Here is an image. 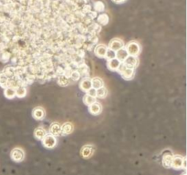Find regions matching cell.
<instances>
[{
	"label": "cell",
	"mask_w": 187,
	"mask_h": 175,
	"mask_svg": "<svg viewBox=\"0 0 187 175\" xmlns=\"http://www.w3.org/2000/svg\"><path fill=\"white\" fill-rule=\"evenodd\" d=\"M171 168L174 170H186V159L181 155H173Z\"/></svg>",
	"instance_id": "1"
},
{
	"label": "cell",
	"mask_w": 187,
	"mask_h": 175,
	"mask_svg": "<svg viewBox=\"0 0 187 175\" xmlns=\"http://www.w3.org/2000/svg\"><path fill=\"white\" fill-rule=\"evenodd\" d=\"M117 71H119L122 78H124L125 80H131L134 78V69L126 67L123 63H121Z\"/></svg>",
	"instance_id": "2"
},
{
	"label": "cell",
	"mask_w": 187,
	"mask_h": 175,
	"mask_svg": "<svg viewBox=\"0 0 187 175\" xmlns=\"http://www.w3.org/2000/svg\"><path fill=\"white\" fill-rule=\"evenodd\" d=\"M125 50L127 51L128 55L138 57V55L141 52V46L138 42L136 41H131L125 46Z\"/></svg>",
	"instance_id": "3"
},
{
	"label": "cell",
	"mask_w": 187,
	"mask_h": 175,
	"mask_svg": "<svg viewBox=\"0 0 187 175\" xmlns=\"http://www.w3.org/2000/svg\"><path fill=\"white\" fill-rule=\"evenodd\" d=\"M41 141H42L43 146L45 148H47V149H53L57 145V139H56V137L53 136V135H51L50 133L47 134Z\"/></svg>",
	"instance_id": "4"
},
{
	"label": "cell",
	"mask_w": 187,
	"mask_h": 175,
	"mask_svg": "<svg viewBox=\"0 0 187 175\" xmlns=\"http://www.w3.org/2000/svg\"><path fill=\"white\" fill-rule=\"evenodd\" d=\"M10 157L15 162H21L25 159V152L20 148H15L11 150Z\"/></svg>",
	"instance_id": "5"
},
{
	"label": "cell",
	"mask_w": 187,
	"mask_h": 175,
	"mask_svg": "<svg viewBox=\"0 0 187 175\" xmlns=\"http://www.w3.org/2000/svg\"><path fill=\"white\" fill-rule=\"evenodd\" d=\"M124 48V43L121 39H119V38H114L112 39L109 44V50H113V51H118V50H121Z\"/></svg>",
	"instance_id": "6"
},
{
	"label": "cell",
	"mask_w": 187,
	"mask_h": 175,
	"mask_svg": "<svg viewBox=\"0 0 187 175\" xmlns=\"http://www.w3.org/2000/svg\"><path fill=\"white\" fill-rule=\"evenodd\" d=\"M126 67L128 68H132V69H135L137 66H138V63H139V59L137 57H134V56H128L125 60L122 62Z\"/></svg>",
	"instance_id": "7"
},
{
	"label": "cell",
	"mask_w": 187,
	"mask_h": 175,
	"mask_svg": "<svg viewBox=\"0 0 187 175\" xmlns=\"http://www.w3.org/2000/svg\"><path fill=\"white\" fill-rule=\"evenodd\" d=\"M80 153L84 159H89L94 154V147L92 145H90V144L85 145L82 147V149L80 150Z\"/></svg>",
	"instance_id": "8"
},
{
	"label": "cell",
	"mask_w": 187,
	"mask_h": 175,
	"mask_svg": "<svg viewBox=\"0 0 187 175\" xmlns=\"http://www.w3.org/2000/svg\"><path fill=\"white\" fill-rule=\"evenodd\" d=\"M173 153L171 152H165L162 157H161V164L163 167L169 169L171 168V165H172V161H173Z\"/></svg>",
	"instance_id": "9"
},
{
	"label": "cell",
	"mask_w": 187,
	"mask_h": 175,
	"mask_svg": "<svg viewBox=\"0 0 187 175\" xmlns=\"http://www.w3.org/2000/svg\"><path fill=\"white\" fill-rule=\"evenodd\" d=\"M108 47L104 44H100V45H97L95 50H94V53L95 55L98 57V58H105V55H106V52H107Z\"/></svg>",
	"instance_id": "10"
},
{
	"label": "cell",
	"mask_w": 187,
	"mask_h": 175,
	"mask_svg": "<svg viewBox=\"0 0 187 175\" xmlns=\"http://www.w3.org/2000/svg\"><path fill=\"white\" fill-rule=\"evenodd\" d=\"M101 110H102V107H101V103H99L97 101H95L94 103H92L91 105L89 106V111L92 115H99L101 113Z\"/></svg>",
	"instance_id": "11"
},
{
	"label": "cell",
	"mask_w": 187,
	"mask_h": 175,
	"mask_svg": "<svg viewBox=\"0 0 187 175\" xmlns=\"http://www.w3.org/2000/svg\"><path fill=\"white\" fill-rule=\"evenodd\" d=\"M80 88L82 91L87 92L90 89L92 88V84H91V78L89 77H85L80 83Z\"/></svg>",
	"instance_id": "12"
},
{
	"label": "cell",
	"mask_w": 187,
	"mask_h": 175,
	"mask_svg": "<svg viewBox=\"0 0 187 175\" xmlns=\"http://www.w3.org/2000/svg\"><path fill=\"white\" fill-rule=\"evenodd\" d=\"M32 115H33V117H34L36 120H38V121H42V120H44L46 113H45V110H44L43 108H41V107H37V108H35V109H33Z\"/></svg>",
	"instance_id": "13"
},
{
	"label": "cell",
	"mask_w": 187,
	"mask_h": 175,
	"mask_svg": "<svg viewBox=\"0 0 187 175\" xmlns=\"http://www.w3.org/2000/svg\"><path fill=\"white\" fill-rule=\"evenodd\" d=\"M121 62H120L116 58H112V59H109V60H108L107 62L108 69L109 70H111V71H117L118 69H119V67H120V65H121Z\"/></svg>",
	"instance_id": "14"
},
{
	"label": "cell",
	"mask_w": 187,
	"mask_h": 175,
	"mask_svg": "<svg viewBox=\"0 0 187 175\" xmlns=\"http://www.w3.org/2000/svg\"><path fill=\"white\" fill-rule=\"evenodd\" d=\"M74 129V126L70 122H65L63 125H61V135H69L70 133H72Z\"/></svg>",
	"instance_id": "15"
},
{
	"label": "cell",
	"mask_w": 187,
	"mask_h": 175,
	"mask_svg": "<svg viewBox=\"0 0 187 175\" xmlns=\"http://www.w3.org/2000/svg\"><path fill=\"white\" fill-rule=\"evenodd\" d=\"M50 133L51 135L55 136V137L60 136L61 135V125L59 123H58V122H53L50 126Z\"/></svg>",
	"instance_id": "16"
},
{
	"label": "cell",
	"mask_w": 187,
	"mask_h": 175,
	"mask_svg": "<svg viewBox=\"0 0 187 175\" xmlns=\"http://www.w3.org/2000/svg\"><path fill=\"white\" fill-rule=\"evenodd\" d=\"M47 134H48L47 130H46L44 128H42V127L37 128V129H35V131H34V135H35L36 139H38V140H39V141H41Z\"/></svg>",
	"instance_id": "17"
},
{
	"label": "cell",
	"mask_w": 187,
	"mask_h": 175,
	"mask_svg": "<svg viewBox=\"0 0 187 175\" xmlns=\"http://www.w3.org/2000/svg\"><path fill=\"white\" fill-rule=\"evenodd\" d=\"M129 55H128V53H127V51H126V50L123 48V49H121V50H118V51H116V58L120 61V62H123L124 60H125V58L128 57Z\"/></svg>",
	"instance_id": "18"
},
{
	"label": "cell",
	"mask_w": 187,
	"mask_h": 175,
	"mask_svg": "<svg viewBox=\"0 0 187 175\" xmlns=\"http://www.w3.org/2000/svg\"><path fill=\"white\" fill-rule=\"evenodd\" d=\"M78 70H79V72H80L81 76L87 77V76H89V74H90V69H89V67L83 61H81V63L79 64Z\"/></svg>",
	"instance_id": "19"
},
{
	"label": "cell",
	"mask_w": 187,
	"mask_h": 175,
	"mask_svg": "<svg viewBox=\"0 0 187 175\" xmlns=\"http://www.w3.org/2000/svg\"><path fill=\"white\" fill-rule=\"evenodd\" d=\"M93 8L94 11H96L97 13H102L105 11V4L102 1H96L93 4Z\"/></svg>",
	"instance_id": "20"
},
{
	"label": "cell",
	"mask_w": 187,
	"mask_h": 175,
	"mask_svg": "<svg viewBox=\"0 0 187 175\" xmlns=\"http://www.w3.org/2000/svg\"><path fill=\"white\" fill-rule=\"evenodd\" d=\"M91 84H92V88H94L95 89H100V88H101V87L104 86L103 80L101 78H98V77L93 78L91 79Z\"/></svg>",
	"instance_id": "21"
},
{
	"label": "cell",
	"mask_w": 187,
	"mask_h": 175,
	"mask_svg": "<svg viewBox=\"0 0 187 175\" xmlns=\"http://www.w3.org/2000/svg\"><path fill=\"white\" fill-rule=\"evenodd\" d=\"M97 21L101 25L106 26L109 23V16H108L107 14H105V13H101L99 16H97Z\"/></svg>",
	"instance_id": "22"
},
{
	"label": "cell",
	"mask_w": 187,
	"mask_h": 175,
	"mask_svg": "<svg viewBox=\"0 0 187 175\" xmlns=\"http://www.w3.org/2000/svg\"><path fill=\"white\" fill-rule=\"evenodd\" d=\"M4 95L6 99H14L16 97V89L14 88H6L4 91Z\"/></svg>",
	"instance_id": "23"
},
{
	"label": "cell",
	"mask_w": 187,
	"mask_h": 175,
	"mask_svg": "<svg viewBox=\"0 0 187 175\" xmlns=\"http://www.w3.org/2000/svg\"><path fill=\"white\" fill-rule=\"evenodd\" d=\"M5 75L8 78H13L15 77V68L14 67H11V66H8V67H6L3 71H2Z\"/></svg>",
	"instance_id": "24"
},
{
	"label": "cell",
	"mask_w": 187,
	"mask_h": 175,
	"mask_svg": "<svg viewBox=\"0 0 187 175\" xmlns=\"http://www.w3.org/2000/svg\"><path fill=\"white\" fill-rule=\"evenodd\" d=\"M16 96L18 98H24L27 95V89L23 86H18L16 89Z\"/></svg>",
	"instance_id": "25"
},
{
	"label": "cell",
	"mask_w": 187,
	"mask_h": 175,
	"mask_svg": "<svg viewBox=\"0 0 187 175\" xmlns=\"http://www.w3.org/2000/svg\"><path fill=\"white\" fill-rule=\"evenodd\" d=\"M11 55L9 52L5 51V50H0V61L3 63H6L10 60Z\"/></svg>",
	"instance_id": "26"
},
{
	"label": "cell",
	"mask_w": 187,
	"mask_h": 175,
	"mask_svg": "<svg viewBox=\"0 0 187 175\" xmlns=\"http://www.w3.org/2000/svg\"><path fill=\"white\" fill-rule=\"evenodd\" d=\"M107 96V89L103 86L98 89H96V98L104 99Z\"/></svg>",
	"instance_id": "27"
},
{
	"label": "cell",
	"mask_w": 187,
	"mask_h": 175,
	"mask_svg": "<svg viewBox=\"0 0 187 175\" xmlns=\"http://www.w3.org/2000/svg\"><path fill=\"white\" fill-rule=\"evenodd\" d=\"M96 101V97H92L89 94H85V96L83 97V102L85 103V105L87 106H90L91 105L92 103H94Z\"/></svg>",
	"instance_id": "28"
},
{
	"label": "cell",
	"mask_w": 187,
	"mask_h": 175,
	"mask_svg": "<svg viewBox=\"0 0 187 175\" xmlns=\"http://www.w3.org/2000/svg\"><path fill=\"white\" fill-rule=\"evenodd\" d=\"M8 78L5 75L3 72H0V87L3 89L7 88V82H8Z\"/></svg>",
	"instance_id": "29"
},
{
	"label": "cell",
	"mask_w": 187,
	"mask_h": 175,
	"mask_svg": "<svg viewBox=\"0 0 187 175\" xmlns=\"http://www.w3.org/2000/svg\"><path fill=\"white\" fill-rule=\"evenodd\" d=\"M58 85H60V86H62V87L68 86L69 83H70V78H68L67 77H65L64 75L58 76Z\"/></svg>",
	"instance_id": "30"
},
{
	"label": "cell",
	"mask_w": 187,
	"mask_h": 175,
	"mask_svg": "<svg viewBox=\"0 0 187 175\" xmlns=\"http://www.w3.org/2000/svg\"><path fill=\"white\" fill-rule=\"evenodd\" d=\"M80 78H81L80 73L79 72L78 70H73V71L71 72V75H70V78H71L73 81H78V80H80Z\"/></svg>",
	"instance_id": "31"
},
{
	"label": "cell",
	"mask_w": 187,
	"mask_h": 175,
	"mask_svg": "<svg viewBox=\"0 0 187 175\" xmlns=\"http://www.w3.org/2000/svg\"><path fill=\"white\" fill-rule=\"evenodd\" d=\"M116 58V52L113 51V50H109V49H108L104 58H106L107 60H109V59H112V58Z\"/></svg>",
	"instance_id": "32"
},
{
	"label": "cell",
	"mask_w": 187,
	"mask_h": 175,
	"mask_svg": "<svg viewBox=\"0 0 187 175\" xmlns=\"http://www.w3.org/2000/svg\"><path fill=\"white\" fill-rule=\"evenodd\" d=\"M91 9H92V7H91V6L90 5H89V4H85L83 6H82V12L86 15V14H89L90 11H91Z\"/></svg>",
	"instance_id": "33"
},
{
	"label": "cell",
	"mask_w": 187,
	"mask_h": 175,
	"mask_svg": "<svg viewBox=\"0 0 187 175\" xmlns=\"http://www.w3.org/2000/svg\"><path fill=\"white\" fill-rule=\"evenodd\" d=\"M34 79H35V76L32 75V74H28V75H27L26 78H25V80L27 81V84H31V83H33Z\"/></svg>",
	"instance_id": "34"
},
{
	"label": "cell",
	"mask_w": 187,
	"mask_h": 175,
	"mask_svg": "<svg viewBox=\"0 0 187 175\" xmlns=\"http://www.w3.org/2000/svg\"><path fill=\"white\" fill-rule=\"evenodd\" d=\"M71 72H72L71 68H66V69H64V74L63 75L65 76V77H67L68 78H70V75H71Z\"/></svg>",
	"instance_id": "35"
},
{
	"label": "cell",
	"mask_w": 187,
	"mask_h": 175,
	"mask_svg": "<svg viewBox=\"0 0 187 175\" xmlns=\"http://www.w3.org/2000/svg\"><path fill=\"white\" fill-rule=\"evenodd\" d=\"M97 16H98V13H97L96 11H92V10H91V11H90V12L88 14V17H89V18H90L91 20H92V19H94V18H97Z\"/></svg>",
	"instance_id": "36"
},
{
	"label": "cell",
	"mask_w": 187,
	"mask_h": 175,
	"mask_svg": "<svg viewBox=\"0 0 187 175\" xmlns=\"http://www.w3.org/2000/svg\"><path fill=\"white\" fill-rule=\"evenodd\" d=\"M56 74L58 76H62L64 74V69L61 68V67H58L56 69Z\"/></svg>",
	"instance_id": "37"
},
{
	"label": "cell",
	"mask_w": 187,
	"mask_h": 175,
	"mask_svg": "<svg viewBox=\"0 0 187 175\" xmlns=\"http://www.w3.org/2000/svg\"><path fill=\"white\" fill-rule=\"evenodd\" d=\"M87 94H89V95H90L92 97H96V89L94 88H91L87 91Z\"/></svg>",
	"instance_id": "38"
},
{
	"label": "cell",
	"mask_w": 187,
	"mask_h": 175,
	"mask_svg": "<svg viewBox=\"0 0 187 175\" xmlns=\"http://www.w3.org/2000/svg\"><path fill=\"white\" fill-rule=\"evenodd\" d=\"M75 17L73 16V15H70V16H68L67 17V21L68 22H70V23H73L74 21H75Z\"/></svg>",
	"instance_id": "39"
},
{
	"label": "cell",
	"mask_w": 187,
	"mask_h": 175,
	"mask_svg": "<svg viewBox=\"0 0 187 175\" xmlns=\"http://www.w3.org/2000/svg\"><path fill=\"white\" fill-rule=\"evenodd\" d=\"M78 57H80V58H83L85 57V50H78Z\"/></svg>",
	"instance_id": "40"
},
{
	"label": "cell",
	"mask_w": 187,
	"mask_h": 175,
	"mask_svg": "<svg viewBox=\"0 0 187 175\" xmlns=\"http://www.w3.org/2000/svg\"><path fill=\"white\" fill-rule=\"evenodd\" d=\"M90 42H91L92 45L96 44V43L98 42V38H97V37H92V38H90Z\"/></svg>",
	"instance_id": "41"
},
{
	"label": "cell",
	"mask_w": 187,
	"mask_h": 175,
	"mask_svg": "<svg viewBox=\"0 0 187 175\" xmlns=\"http://www.w3.org/2000/svg\"><path fill=\"white\" fill-rule=\"evenodd\" d=\"M113 3H115V4H123L124 2H126L127 0H111Z\"/></svg>",
	"instance_id": "42"
},
{
	"label": "cell",
	"mask_w": 187,
	"mask_h": 175,
	"mask_svg": "<svg viewBox=\"0 0 187 175\" xmlns=\"http://www.w3.org/2000/svg\"><path fill=\"white\" fill-rule=\"evenodd\" d=\"M79 2H81V3H84V4H87L89 2V0H78Z\"/></svg>",
	"instance_id": "43"
},
{
	"label": "cell",
	"mask_w": 187,
	"mask_h": 175,
	"mask_svg": "<svg viewBox=\"0 0 187 175\" xmlns=\"http://www.w3.org/2000/svg\"><path fill=\"white\" fill-rule=\"evenodd\" d=\"M182 175H186V173H183Z\"/></svg>",
	"instance_id": "44"
},
{
	"label": "cell",
	"mask_w": 187,
	"mask_h": 175,
	"mask_svg": "<svg viewBox=\"0 0 187 175\" xmlns=\"http://www.w3.org/2000/svg\"><path fill=\"white\" fill-rule=\"evenodd\" d=\"M57 1H60V0H57Z\"/></svg>",
	"instance_id": "45"
}]
</instances>
